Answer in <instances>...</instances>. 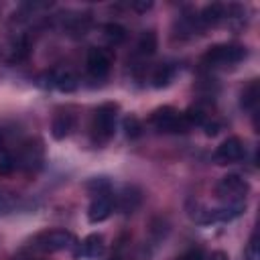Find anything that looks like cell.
Returning a JSON list of instances; mask_svg holds the SVG:
<instances>
[{
	"label": "cell",
	"instance_id": "cell-1",
	"mask_svg": "<svg viewBox=\"0 0 260 260\" xmlns=\"http://www.w3.org/2000/svg\"><path fill=\"white\" fill-rule=\"evenodd\" d=\"M116 122H118V104L106 102L102 106H98V110L93 112V120H91V144L95 146H104L114 138L116 132Z\"/></svg>",
	"mask_w": 260,
	"mask_h": 260
},
{
	"label": "cell",
	"instance_id": "cell-16",
	"mask_svg": "<svg viewBox=\"0 0 260 260\" xmlns=\"http://www.w3.org/2000/svg\"><path fill=\"white\" fill-rule=\"evenodd\" d=\"M175 73H177L175 65H171V63H160V65L152 71L150 81H152V85H154L156 89H162V87H167V85L175 79Z\"/></svg>",
	"mask_w": 260,
	"mask_h": 260
},
{
	"label": "cell",
	"instance_id": "cell-13",
	"mask_svg": "<svg viewBox=\"0 0 260 260\" xmlns=\"http://www.w3.org/2000/svg\"><path fill=\"white\" fill-rule=\"evenodd\" d=\"M197 20H199L201 26H217V24H221L225 20V6L223 4H217V2L207 4L199 12Z\"/></svg>",
	"mask_w": 260,
	"mask_h": 260
},
{
	"label": "cell",
	"instance_id": "cell-4",
	"mask_svg": "<svg viewBox=\"0 0 260 260\" xmlns=\"http://www.w3.org/2000/svg\"><path fill=\"white\" fill-rule=\"evenodd\" d=\"M16 158V167L22 171H37L43 167L45 160V144L41 138H26L20 140L18 146L12 150Z\"/></svg>",
	"mask_w": 260,
	"mask_h": 260
},
{
	"label": "cell",
	"instance_id": "cell-15",
	"mask_svg": "<svg viewBox=\"0 0 260 260\" xmlns=\"http://www.w3.org/2000/svg\"><path fill=\"white\" fill-rule=\"evenodd\" d=\"M258 102H260V83H258V79H252L240 93V106H242V110L254 112L258 108Z\"/></svg>",
	"mask_w": 260,
	"mask_h": 260
},
{
	"label": "cell",
	"instance_id": "cell-17",
	"mask_svg": "<svg viewBox=\"0 0 260 260\" xmlns=\"http://www.w3.org/2000/svg\"><path fill=\"white\" fill-rule=\"evenodd\" d=\"M156 47H158V37H156V32H154V30H144V32L140 35L138 43H136V53L142 55V57H150V55H154Z\"/></svg>",
	"mask_w": 260,
	"mask_h": 260
},
{
	"label": "cell",
	"instance_id": "cell-3",
	"mask_svg": "<svg viewBox=\"0 0 260 260\" xmlns=\"http://www.w3.org/2000/svg\"><path fill=\"white\" fill-rule=\"evenodd\" d=\"M148 124L156 132H162V134H183V132H187L191 128L187 124L183 112L175 110L173 106H160V108H156L150 114Z\"/></svg>",
	"mask_w": 260,
	"mask_h": 260
},
{
	"label": "cell",
	"instance_id": "cell-10",
	"mask_svg": "<svg viewBox=\"0 0 260 260\" xmlns=\"http://www.w3.org/2000/svg\"><path fill=\"white\" fill-rule=\"evenodd\" d=\"M112 197H114V207H118V211L124 215L134 213L142 203V191L134 185H124L118 191V195H112Z\"/></svg>",
	"mask_w": 260,
	"mask_h": 260
},
{
	"label": "cell",
	"instance_id": "cell-6",
	"mask_svg": "<svg viewBox=\"0 0 260 260\" xmlns=\"http://www.w3.org/2000/svg\"><path fill=\"white\" fill-rule=\"evenodd\" d=\"M248 193H250V183L236 173L221 177V181L215 185V195L225 203H244V197Z\"/></svg>",
	"mask_w": 260,
	"mask_h": 260
},
{
	"label": "cell",
	"instance_id": "cell-7",
	"mask_svg": "<svg viewBox=\"0 0 260 260\" xmlns=\"http://www.w3.org/2000/svg\"><path fill=\"white\" fill-rule=\"evenodd\" d=\"M39 85L69 93L77 89V77L67 69H51L39 75Z\"/></svg>",
	"mask_w": 260,
	"mask_h": 260
},
{
	"label": "cell",
	"instance_id": "cell-9",
	"mask_svg": "<svg viewBox=\"0 0 260 260\" xmlns=\"http://www.w3.org/2000/svg\"><path fill=\"white\" fill-rule=\"evenodd\" d=\"M85 65H87V73L93 79H104L110 73V69H112V53H108L106 49L91 47L87 51Z\"/></svg>",
	"mask_w": 260,
	"mask_h": 260
},
{
	"label": "cell",
	"instance_id": "cell-20",
	"mask_svg": "<svg viewBox=\"0 0 260 260\" xmlns=\"http://www.w3.org/2000/svg\"><path fill=\"white\" fill-rule=\"evenodd\" d=\"M85 189L98 197V195H106V193H112V183L108 181V177H93L85 183Z\"/></svg>",
	"mask_w": 260,
	"mask_h": 260
},
{
	"label": "cell",
	"instance_id": "cell-8",
	"mask_svg": "<svg viewBox=\"0 0 260 260\" xmlns=\"http://www.w3.org/2000/svg\"><path fill=\"white\" fill-rule=\"evenodd\" d=\"M246 154V146L238 136H230L225 138L213 152V160L215 165H234L238 160H242Z\"/></svg>",
	"mask_w": 260,
	"mask_h": 260
},
{
	"label": "cell",
	"instance_id": "cell-23",
	"mask_svg": "<svg viewBox=\"0 0 260 260\" xmlns=\"http://www.w3.org/2000/svg\"><path fill=\"white\" fill-rule=\"evenodd\" d=\"M244 258L246 260H260V242H258V232H254L244 248Z\"/></svg>",
	"mask_w": 260,
	"mask_h": 260
},
{
	"label": "cell",
	"instance_id": "cell-11",
	"mask_svg": "<svg viewBox=\"0 0 260 260\" xmlns=\"http://www.w3.org/2000/svg\"><path fill=\"white\" fill-rule=\"evenodd\" d=\"M114 211V197L112 193H106V195H98L93 197V201L89 203V209H87V219L89 223H100L104 219H108Z\"/></svg>",
	"mask_w": 260,
	"mask_h": 260
},
{
	"label": "cell",
	"instance_id": "cell-12",
	"mask_svg": "<svg viewBox=\"0 0 260 260\" xmlns=\"http://www.w3.org/2000/svg\"><path fill=\"white\" fill-rule=\"evenodd\" d=\"M75 128V116L69 112H59L51 122V136L55 140H65Z\"/></svg>",
	"mask_w": 260,
	"mask_h": 260
},
{
	"label": "cell",
	"instance_id": "cell-24",
	"mask_svg": "<svg viewBox=\"0 0 260 260\" xmlns=\"http://www.w3.org/2000/svg\"><path fill=\"white\" fill-rule=\"evenodd\" d=\"M16 158L12 152H6V154H0V175H12L16 171Z\"/></svg>",
	"mask_w": 260,
	"mask_h": 260
},
{
	"label": "cell",
	"instance_id": "cell-2",
	"mask_svg": "<svg viewBox=\"0 0 260 260\" xmlns=\"http://www.w3.org/2000/svg\"><path fill=\"white\" fill-rule=\"evenodd\" d=\"M248 57V49L238 43H221L213 45L205 51L203 63L207 67H232Z\"/></svg>",
	"mask_w": 260,
	"mask_h": 260
},
{
	"label": "cell",
	"instance_id": "cell-26",
	"mask_svg": "<svg viewBox=\"0 0 260 260\" xmlns=\"http://www.w3.org/2000/svg\"><path fill=\"white\" fill-rule=\"evenodd\" d=\"M130 8H134V10H138V12H146V10L152 8V2H132Z\"/></svg>",
	"mask_w": 260,
	"mask_h": 260
},
{
	"label": "cell",
	"instance_id": "cell-5",
	"mask_svg": "<svg viewBox=\"0 0 260 260\" xmlns=\"http://www.w3.org/2000/svg\"><path fill=\"white\" fill-rule=\"evenodd\" d=\"M75 244V238L71 232L67 230H61V228H55V230H43L39 232L32 240H30V246L39 252H61V250H67Z\"/></svg>",
	"mask_w": 260,
	"mask_h": 260
},
{
	"label": "cell",
	"instance_id": "cell-14",
	"mask_svg": "<svg viewBox=\"0 0 260 260\" xmlns=\"http://www.w3.org/2000/svg\"><path fill=\"white\" fill-rule=\"evenodd\" d=\"M106 252V240L102 234H89L81 242V254L85 258H100Z\"/></svg>",
	"mask_w": 260,
	"mask_h": 260
},
{
	"label": "cell",
	"instance_id": "cell-27",
	"mask_svg": "<svg viewBox=\"0 0 260 260\" xmlns=\"http://www.w3.org/2000/svg\"><path fill=\"white\" fill-rule=\"evenodd\" d=\"M211 260H228V254H225V252H221V250H217V252H213V254H211Z\"/></svg>",
	"mask_w": 260,
	"mask_h": 260
},
{
	"label": "cell",
	"instance_id": "cell-19",
	"mask_svg": "<svg viewBox=\"0 0 260 260\" xmlns=\"http://www.w3.org/2000/svg\"><path fill=\"white\" fill-rule=\"evenodd\" d=\"M30 53V43H28V37L20 35L14 43H12V53H10V63H18V61H24Z\"/></svg>",
	"mask_w": 260,
	"mask_h": 260
},
{
	"label": "cell",
	"instance_id": "cell-25",
	"mask_svg": "<svg viewBox=\"0 0 260 260\" xmlns=\"http://www.w3.org/2000/svg\"><path fill=\"white\" fill-rule=\"evenodd\" d=\"M175 260H205V256L199 248H191V250H185L183 254H179Z\"/></svg>",
	"mask_w": 260,
	"mask_h": 260
},
{
	"label": "cell",
	"instance_id": "cell-21",
	"mask_svg": "<svg viewBox=\"0 0 260 260\" xmlns=\"http://www.w3.org/2000/svg\"><path fill=\"white\" fill-rule=\"evenodd\" d=\"M87 28H89V16L87 14H79V16H73L71 18V22L67 24V32L71 35V37H83L85 32H87Z\"/></svg>",
	"mask_w": 260,
	"mask_h": 260
},
{
	"label": "cell",
	"instance_id": "cell-18",
	"mask_svg": "<svg viewBox=\"0 0 260 260\" xmlns=\"http://www.w3.org/2000/svg\"><path fill=\"white\" fill-rule=\"evenodd\" d=\"M102 30H104V39H106L110 45H120V43H124L126 37H128L126 28H124L122 24H118V22H108V24H104Z\"/></svg>",
	"mask_w": 260,
	"mask_h": 260
},
{
	"label": "cell",
	"instance_id": "cell-22",
	"mask_svg": "<svg viewBox=\"0 0 260 260\" xmlns=\"http://www.w3.org/2000/svg\"><path fill=\"white\" fill-rule=\"evenodd\" d=\"M122 128H124L128 138H138V136H142V130H144L142 122L136 116H126L124 122H122Z\"/></svg>",
	"mask_w": 260,
	"mask_h": 260
}]
</instances>
